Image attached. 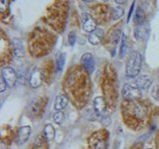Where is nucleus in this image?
Wrapping results in <instances>:
<instances>
[{
  "label": "nucleus",
  "mask_w": 159,
  "mask_h": 149,
  "mask_svg": "<svg viewBox=\"0 0 159 149\" xmlns=\"http://www.w3.org/2000/svg\"><path fill=\"white\" fill-rule=\"evenodd\" d=\"M142 58L138 52L134 51L129 55L126 63V74L130 78H135L138 76L141 69Z\"/></svg>",
  "instance_id": "f257e3e1"
},
{
  "label": "nucleus",
  "mask_w": 159,
  "mask_h": 149,
  "mask_svg": "<svg viewBox=\"0 0 159 149\" xmlns=\"http://www.w3.org/2000/svg\"><path fill=\"white\" fill-rule=\"evenodd\" d=\"M122 97L125 99H136L141 97V91L139 89L135 84H124L121 91Z\"/></svg>",
  "instance_id": "f03ea898"
},
{
  "label": "nucleus",
  "mask_w": 159,
  "mask_h": 149,
  "mask_svg": "<svg viewBox=\"0 0 159 149\" xmlns=\"http://www.w3.org/2000/svg\"><path fill=\"white\" fill-rule=\"evenodd\" d=\"M1 78L4 79L5 84H7V87L9 88H12L15 83H16V72L14 71V69L12 68H3L2 71H1Z\"/></svg>",
  "instance_id": "7ed1b4c3"
},
{
  "label": "nucleus",
  "mask_w": 159,
  "mask_h": 149,
  "mask_svg": "<svg viewBox=\"0 0 159 149\" xmlns=\"http://www.w3.org/2000/svg\"><path fill=\"white\" fill-rule=\"evenodd\" d=\"M43 82V74L42 72L40 71L39 69H34L31 74H30V79H29V84L30 86L34 88H37L41 86V84Z\"/></svg>",
  "instance_id": "20e7f679"
},
{
  "label": "nucleus",
  "mask_w": 159,
  "mask_h": 149,
  "mask_svg": "<svg viewBox=\"0 0 159 149\" xmlns=\"http://www.w3.org/2000/svg\"><path fill=\"white\" fill-rule=\"evenodd\" d=\"M82 65H83L84 69L86 70L89 74H92L94 71V67H96L93 55L89 53L84 54L82 57Z\"/></svg>",
  "instance_id": "39448f33"
},
{
  "label": "nucleus",
  "mask_w": 159,
  "mask_h": 149,
  "mask_svg": "<svg viewBox=\"0 0 159 149\" xmlns=\"http://www.w3.org/2000/svg\"><path fill=\"white\" fill-rule=\"evenodd\" d=\"M83 27L84 31L92 33L97 29V23L94 21V19L88 13L83 14Z\"/></svg>",
  "instance_id": "423d86ee"
},
{
  "label": "nucleus",
  "mask_w": 159,
  "mask_h": 149,
  "mask_svg": "<svg viewBox=\"0 0 159 149\" xmlns=\"http://www.w3.org/2000/svg\"><path fill=\"white\" fill-rule=\"evenodd\" d=\"M31 134V127L30 126H22L18 129L17 132V137L16 140L18 144H24L25 142H27V140L30 137Z\"/></svg>",
  "instance_id": "0eeeda50"
},
{
  "label": "nucleus",
  "mask_w": 159,
  "mask_h": 149,
  "mask_svg": "<svg viewBox=\"0 0 159 149\" xmlns=\"http://www.w3.org/2000/svg\"><path fill=\"white\" fill-rule=\"evenodd\" d=\"M102 38H103V30L101 28H97L93 32L89 33V42L92 45H93V46H97V45H98L102 42Z\"/></svg>",
  "instance_id": "6e6552de"
},
{
  "label": "nucleus",
  "mask_w": 159,
  "mask_h": 149,
  "mask_svg": "<svg viewBox=\"0 0 159 149\" xmlns=\"http://www.w3.org/2000/svg\"><path fill=\"white\" fill-rule=\"evenodd\" d=\"M149 33V27L148 25L145 23H142L140 25H138L137 28L134 31V37L137 40V41H141L144 38H145Z\"/></svg>",
  "instance_id": "1a4fd4ad"
},
{
  "label": "nucleus",
  "mask_w": 159,
  "mask_h": 149,
  "mask_svg": "<svg viewBox=\"0 0 159 149\" xmlns=\"http://www.w3.org/2000/svg\"><path fill=\"white\" fill-rule=\"evenodd\" d=\"M151 79H149L147 76H142V77H139L136 81H135V86L140 89V91H146V89L149 88V87L151 86Z\"/></svg>",
  "instance_id": "9d476101"
},
{
  "label": "nucleus",
  "mask_w": 159,
  "mask_h": 149,
  "mask_svg": "<svg viewBox=\"0 0 159 149\" xmlns=\"http://www.w3.org/2000/svg\"><path fill=\"white\" fill-rule=\"evenodd\" d=\"M69 103L68 98L65 96H58L55 98L54 102V108L56 111H62L65 107H67Z\"/></svg>",
  "instance_id": "9b49d317"
},
{
  "label": "nucleus",
  "mask_w": 159,
  "mask_h": 149,
  "mask_svg": "<svg viewBox=\"0 0 159 149\" xmlns=\"http://www.w3.org/2000/svg\"><path fill=\"white\" fill-rule=\"evenodd\" d=\"M93 108L98 114H102L106 111V102L102 97H98L93 99Z\"/></svg>",
  "instance_id": "f8f14e48"
},
{
  "label": "nucleus",
  "mask_w": 159,
  "mask_h": 149,
  "mask_svg": "<svg viewBox=\"0 0 159 149\" xmlns=\"http://www.w3.org/2000/svg\"><path fill=\"white\" fill-rule=\"evenodd\" d=\"M89 145H91L92 149H107L106 142L102 140V137L92 138L91 141H89Z\"/></svg>",
  "instance_id": "ddd939ff"
},
{
  "label": "nucleus",
  "mask_w": 159,
  "mask_h": 149,
  "mask_svg": "<svg viewBox=\"0 0 159 149\" xmlns=\"http://www.w3.org/2000/svg\"><path fill=\"white\" fill-rule=\"evenodd\" d=\"M44 134L47 140H53L55 138V129L52 124H47L44 128Z\"/></svg>",
  "instance_id": "4468645a"
},
{
  "label": "nucleus",
  "mask_w": 159,
  "mask_h": 149,
  "mask_svg": "<svg viewBox=\"0 0 159 149\" xmlns=\"http://www.w3.org/2000/svg\"><path fill=\"white\" fill-rule=\"evenodd\" d=\"M144 11L141 7H137L135 14H134V23L137 25H140L144 21Z\"/></svg>",
  "instance_id": "2eb2a0df"
},
{
  "label": "nucleus",
  "mask_w": 159,
  "mask_h": 149,
  "mask_svg": "<svg viewBox=\"0 0 159 149\" xmlns=\"http://www.w3.org/2000/svg\"><path fill=\"white\" fill-rule=\"evenodd\" d=\"M127 50V37L126 35L122 34L121 35V42H120V47H119V57L123 58L124 55L126 53Z\"/></svg>",
  "instance_id": "dca6fc26"
},
{
  "label": "nucleus",
  "mask_w": 159,
  "mask_h": 149,
  "mask_svg": "<svg viewBox=\"0 0 159 149\" xmlns=\"http://www.w3.org/2000/svg\"><path fill=\"white\" fill-rule=\"evenodd\" d=\"M65 65V54H60L57 57V62H56V68L58 72H61Z\"/></svg>",
  "instance_id": "f3484780"
},
{
  "label": "nucleus",
  "mask_w": 159,
  "mask_h": 149,
  "mask_svg": "<svg viewBox=\"0 0 159 149\" xmlns=\"http://www.w3.org/2000/svg\"><path fill=\"white\" fill-rule=\"evenodd\" d=\"M53 119L56 121V123L62 124L65 120V114L62 111H56L53 115Z\"/></svg>",
  "instance_id": "a211bd4d"
},
{
  "label": "nucleus",
  "mask_w": 159,
  "mask_h": 149,
  "mask_svg": "<svg viewBox=\"0 0 159 149\" xmlns=\"http://www.w3.org/2000/svg\"><path fill=\"white\" fill-rule=\"evenodd\" d=\"M123 15V9L120 7H116L113 8V12H112V19L113 20H117L120 17H122Z\"/></svg>",
  "instance_id": "6ab92c4d"
},
{
  "label": "nucleus",
  "mask_w": 159,
  "mask_h": 149,
  "mask_svg": "<svg viewBox=\"0 0 159 149\" xmlns=\"http://www.w3.org/2000/svg\"><path fill=\"white\" fill-rule=\"evenodd\" d=\"M40 109V102H34L31 106V114H37Z\"/></svg>",
  "instance_id": "aec40b11"
},
{
  "label": "nucleus",
  "mask_w": 159,
  "mask_h": 149,
  "mask_svg": "<svg viewBox=\"0 0 159 149\" xmlns=\"http://www.w3.org/2000/svg\"><path fill=\"white\" fill-rule=\"evenodd\" d=\"M68 40H69V44L71 45V46H74L75 43H76V34L74 32H71L69 34Z\"/></svg>",
  "instance_id": "412c9836"
},
{
  "label": "nucleus",
  "mask_w": 159,
  "mask_h": 149,
  "mask_svg": "<svg viewBox=\"0 0 159 149\" xmlns=\"http://www.w3.org/2000/svg\"><path fill=\"white\" fill-rule=\"evenodd\" d=\"M119 35H120V32H118V31H114L112 33V36H111V39H112V42L114 44H117L118 41H119Z\"/></svg>",
  "instance_id": "4be33fe9"
},
{
  "label": "nucleus",
  "mask_w": 159,
  "mask_h": 149,
  "mask_svg": "<svg viewBox=\"0 0 159 149\" xmlns=\"http://www.w3.org/2000/svg\"><path fill=\"white\" fill-rule=\"evenodd\" d=\"M1 88H0V92H4L5 91V88H6V87H7V84H5V82H4V79L1 78Z\"/></svg>",
  "instance_id": "5701e85b"
},
{
  "label": "nucleus",
  "mask_w": 159,
  "mask_h": 149,
  "mask_svg": "<svg viewBox=\"0 0 159 149\" xmlns=\"http://www.w3.org/2000/svg\"><path fill=\"white\" fill-rule=\"evenodd\" d=\"M134 4L135 3H132V5H131V7H130V10H129V14H128V17H127V22L129 21V19H130V17H131V14H132V12H133V8H134Z\"/></svg>",
  "instance_id": "b1692460"
},
{
  "label": "nucleus",
  "mask_w": 159,
  "mask_h": 149,
  "mask_svg": "<svg viewBox=\"0 0 159 149\" xmlns=\"http://www.w3.org/2000/svg\"><path fill=\"white\" fill-rule=\"evenodd\" d=\"M116 3H125V1H118V0H116Z\"/></svg>",
  "instance_id": "393cba45"
}]
</instances>
